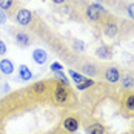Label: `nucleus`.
<instances>
[{
	"instance_id": "f257e3e1",
	"label": "nucleus",
	"mask_w": 134,
	"mask_h": 134,
	"mask_svg": "<svg viewBox=\"0 0 134 134\" xmlns=\"http://www.w3.org/2000/svg\"><path fill=\"white\" fill-rule=\"evenodd\" d=\"M51 99H53L54 103L59 105V107H68V105L72 103V99H76V97H74L72 91L69 90V85L59 80L55 83H53Z\"/></svg>"
},
{
	"instance_id": "f03ea898",
	"label": "nucleus",
	"mask_w": 134,
	"mask_h": 134,
	"mask_svg": "<svg viewBox=\"0 0 134 134\" xmlns=\"http://www.w3.org/2000/svg\"><path fill=\"white\" fill-rule=\"evenodd\" d=\"M105 14H107V11H105L100 5H97V3L88 5L86 9H85V15H86V19H88L90 22H102V17H103Z\"/></svg>"
},
{
	"instance_id": "7ed1b4c3",
	"label": "nucleus",
	"mask_w": 134,
	"mask_h": 134,
	"mask_svg": "<svg viewBox=\"0 0 134 134\" xmlns=\"http://www.w3.org/2000/svg\"><path fill=\"white\" fill-rule=\"evenodd\" d=\"M14 19H15V22H17L19 26L25 28L32 22V13L29 9H26V8H19L15 15H14Z\"/></svg>"
},
{
	"instance_id": "20e7f679",
	"label": "nucleus",
	"mask_w": 134,
	"mask_h": 134,
	"mask_svg": "<svg viewBox=\"0 0 134 134\" xmlns=\"http://www.w3.org/2000/svg\"><path fill=\"white\" fill-rule=\"evenodd\" d=\"M102 28H103V36L108 37V39H114L119 34V26H117V23H116L114 19H109L108 17L107 20L103 22Z\"/></svg>"
},
{
	"instance_id": "39448f33",
	"label": "nucleus",
	"mask_w": 134,
	"mask_h": 134,
	"mask_svg": "<svg viewBox=\"0 0 134 134\" xmlns=\"http://www.w3.org/2000/svg\"><path fill=\"white\" fill-rule=\"evenodd\" d=\"M120 77H122L120 71L116 66H108L103 69V79L107 82H109V83H117L120 80Z\"/></svg>"
},
{
	"instance_id": "423d86ee",
	"label": "nucleus",
	"mask_w": 134,
	"mask_h": 134,
	"mask_svg": "<svg viewBox=\"0 0 134 134\" xmlns=\"http://www.w3.org/2000/svg\"><path fill=\"white\" fill-rule=\"evenodd\" d=\"M80 72L86 77V76H90V77H96V76H99L100 74V68L97 66V65H94V63H83L80 66Z\"/></svg>"
},
{
	"instance_id": "0eeeda50",
	"label": "nucleus",
	"mask_w": 134,
	"mask_h": 134,
	"mask_svg": "<svg viewBox=\"0 0 134 134\" xmlns=\"http://www.w3.org/2000/svg\"><path fill=\"white\" fill-rule=\"evenodd\" d=\"M62 125H63V128L66 130L68 133H77V130H79V119L77 117H74V116H68L65 120L62 122Z\"/></svg>"
},
{
	"instance_id": "6e6552de",
	"label": "nucleus",
	"mask_w": 134,
	"mask_h": 134,
	"mask_svg": "<svg viewBox=\"0 0 134 134\" xmlns=\"http://www.w3.org/2000/svg\"><path fill=\"white\" fill-rule=\"evenodd\" d=\"M85 131L86 134H105V126L100 122L94 120L90 123H85Z\"/></svg>"
},
{
	"instance_id": "1a4fd4ad",
	"label": "nucleus",
	"mask_w": 134,
	"mask_h": 134,
	"mask_svg": "<svg viewBox=\"0 0 134 134\" xmlns=\"http://www.w3.org/2000/svg\"><path fill=\"white\" fill-rule=\"evenodd\" d=\"M94 54L99 57V59H102V60H109L111 57H113V48L109 46V45H100Z\"/></svg>"
},
{
	"instance_id": "9d476101",
	"label": "nucleus",
	"mask_w": 134,
	"mask_h": 134,
	"mask_svg": "<svg viewBox=\"0 0 134 134\" xmlns=\"http://www.w3.org/2000/svg\"><path fill=\"white\" fill-rule=\"evenodd\" d=\"M32 60H34L36 65H45L46 60H48V54H46L45 49H42V48H36L32 51Z\"/></svg>"
},
{
	"instance_id": "9b49d317",
	"label": "nucleus",
	"mask_w": 134,
	"mask_h": 134,
	"mask_svg": "<svg viewBox=\"0 0 134 134\" xmlns=\"http://www.w3.org/2000/svg\"><path fill=\"white\" fill-rule=\"evenodd\" d=\"M0 72L5 76H11L14 72V62L9 59H2L0 60Z\"/></svg>"
},
{
	"instance_id": "f8f14e48",
	"label": "nucleus",
	"mask_w": 134,
	"mask_h": 134,
	"mask_svg": "<svg viewBox=\"0 0 134 134\" xmlns=\"http://www.w3.org/2000/svg\"><path fill=\"white\" fill-rule=\"evenodd\" d=\"M15 43L19 45V46H22V48H25V46H29L31 45V37L28 36L26 32H23V31H20V32H15Z\"/></svg>"
},
{
	"instance_id": "ddd939ff",
	"label": "nucleus",
	"mask_w": 134,
	"mask_h": 134,
	"mask_svg": "<svg viewBox=\"0 0 134 134\" xmlns=\"http://www.w3.org/2000/svg\"><path fill=\"white\" fill-rule=\"evenodd\" d=\"M46 90H48V82L45 80H39L31 85V91L34 94H37V96H43L46 93Z\"/></svg>"
},
{
	"instance_id": "4468645a",
	"label": "nucleus",
	"mask_w": 134,
	"mask_h": 134,
	"mask_svg": "<svg viewBox=\"0 0 134 134\" xmlns=\"http://www.w3.org/2000/svg\"><path fill=\"white\" fill-rule=\"evenodd\" d=\"M19 79L23 82H29L32 79V72H31V69L26 65H20L19 66Z\"/></svg>"
},
{
	"instance_id": "2eb2a0df",
	"label": "nucleus",
	"mask_w": 134,
	"mask_h": 134,
	"mask_svg": "<svg viewBox=\"0 0 134 134\" xmlns=\"http://www.w3.org/2000/svg\"><path fill=\"white\" fill-rule=\"evenodd\" d=\"M123 99H125V100H123V107H125V109L134 111V93H128Z\"/></svg>"
},
{
	"instance_id": "dca6fc26",
	"label": "nucleus",
	"mask_w": 134,
	"mask_h": 134,
	"mask_svg": "<svg viewBox=\"0 0 134 134\" xmlns=\"http://www.w3.org/2000/svg\"><path fill=\"white\" fill-rule=\"evenodd\" d=\"M122 80V86L126 88V90H131L134 88V77L131 74H123V77H120Z\"/></svg>"
},
{
	"instance_id": "f3484780",
	"label": "nucleus",
	"mask_w": 134,
	"mask_h": 134,
	"mask_svg": "<svg viewBox=\"0 0 134 134\" xmlns=\"http://www.w3.org/2000/svg\"><path fill=\"white\" fill-rule=\"evenodd\" d=\"M68 74H69L71 80L74 82L76 85H77V83H80V82H83L85 79H86V77H85L82 72H77V71H74V69H69V71H68Z\"/></svg>"
},
{
	"instance_id": "a211bd4d",
	"label": "nucleus",
	"mask_w": 134,
	"mask_h": 134,
	"mask_svg": "<svg viewBox=\"0 0 134 134\" xmlns=\"http://www.w3.org/2000/svg\"><path fill=\"white\" fill-rule=\"evenodd\" d=\"M71 45H72V49H74L76 53H83V51H85V42L80 40V39H74Z\"/></svg>"
},
{
	"instance_id": "6ab92c4d",
	"label": "nucleus",
	"mask_w": 134,
	"mask_h": 134,
	"mask_svg": "<svg viewBox=\"0 0 134 134\" xmlns=\"http://www.w3.org/2000/svg\"><path fill=\"white\" fill-rule=\"evenodd\" d=\"M93 85H94V80H93V79H85L83 82L77 83V85H76V88H77L79 91H83V90H88V88H91Z\"/></svg>"
},
{
	"instance_id": "aec40b11",
	"label": "nucleus",
	"mask_w": 134,
	"mask_h": 134,
	"mask_svg": "<svg viewBox=\"0 0 134 134\" xmlns=\"http://www.w3.org/2000/svg\"><path fill=\"white\" fill-rule=\"evenodd\" d=\"M14 6V0H0V9L2 11H11Z\"/></svg>"
},
{
	"instance_id": "412c9836",
	"label": "nucleus",
	"mask_w": 134,
	"mask_h": 134,
	"mask_svg": "<svg viewBox=\"0 0 134 134\" xmlns=\"http://www.w3.org/2000/svg\"><path fill=\"white\" fill-rule=\"evenodd\" d=\"M54 76H55V79H57V80H60V82H63V83H66V85H69L68 77L63 74V69H62V71H55V72H54Z\"/></svg>"
},
{
	"instance_id": "4be33fe9",
	"label": "nucleus",
	"mask_w": 134,
	"mask_h": 134,
	"mask_svg": "<svg viewBox=\"0 0 134 134\" xmlns=\"http://www.w3.org/2000/svg\"><path fill=\"white\" fill-rule=\"evenodd\" d=\"M62 69H63V66H62V63H59V62H55V63L51 65V71H53V72H55V71H62Z\"/></svg>"
},
{
	"instance_id": "5701e85b",
	"label": "nucleus",
	"mask_w": 134,
	"mask_h": 134,
	"mask_svg": "<svg viewBox=\"0 0 134 134\" xmlns=\"http://www.w3.org/2000/svg\"><path fill=\"white\" fill-rule=\"evenodd\" d=\"M126 13H128V15H130V17L134 20V3H130V5H128V8H126Z\"/></svg>"
},
{
	"instance_id": "b1692460",
	"label": "nucleus",
	"mask_w": 134,
	"mask_h": 134,
	"mask_svg": "<svg viewBox=\"0 0 134 134\" xmlns=\"http://www.w3.org/2000/svg\"><path fill=\"white\" fill-rule=\"evenodd\" d=\"M5 54H6V45L3 40H0V55H5Z\"/></svg>"
},
{
	"instance_id": "393cba45",
	"label": "nucleus",
	"mask_w": 134,
	"mask_h": 134,
	"mask_svg": "<svg viewBox=\"0 0 134 134\" xmlns=\"http://www.w3.org/2000/svg\"><path fill=\"white\" fill-rule=\"evenodd\" d=\"M53 3H55V5H63V3H66L68 0H51Z\"/></svg>"
},
{
	"instance_id": "a878e982",
	"label": "nucleus",
	"mask_w": 134,
	"mask_h": 134,
	"mask_svg": "<svg viewBox=\"0 0 134 134\" xmlns=\"http://www.w3.org/2000/svg\"><path fill=\"white\" fill-rule=\"evenodd\" d=\"M0 80H2V74H0Z\"/></svg>"
}]
</instances>
